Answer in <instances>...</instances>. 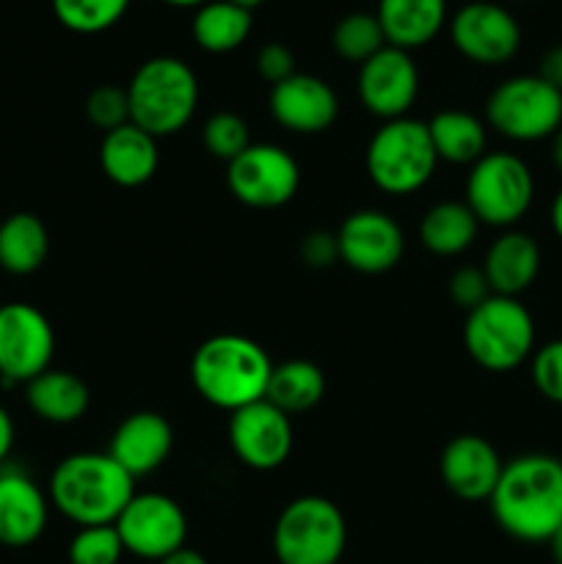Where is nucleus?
<instances>
[{"instance_id":"1","label":"nucleus","mask_w":562,"mask_h":564,"mask_svg":"<svg viewBox=\"0 0 562 564\" xmlns=\"http://www.w3.org/2000/svg\"><path fill=\"white\" fill-rule=\"evenodd\" d=\"M488 507L507 538L545 545L562 527V460L545 452L507 460Z\"/></svg>"},{"instance_id":"2","label":"nucleus","mask_w":562,"mask_h":564,"mask_svg":"<svg viewBox=\"0 0 562 564\" xmlns=\"http://www.w3.org/2000/svg\"><path fill=\"white\" fill-rule=\"evenodd\" d=\"M50 507L80 527H110L136 496V479L108 452H75L50 474Z\"/></svg>"},{"instance_id":"3","label":"nucleus","mask_w":562,"mask_h":564,"mask_svg":"<svg viewBox=\"0 0 562 564\" xmlns=\"http://www.w3.org/2000/svg\"><path fill=\"white\" fill-rule=\"evenodd\" d=\"M273 372L268 350L251 336L215 334L193 350L191 383L207 405L235 413L264 400Z\"/></svg>"},{"instance_id":"4","label":"nucleus","mask_w":562,"mask_h":564,"mask_svg":"<svg viewBox=\"0 0 562 564\" xmlns=\"http://www.w3.org/2000/svg\"><path fill=\"white\" fill-rule=\"evenodd\" d=\"M130 121L152 138H169L185 130L198 108V77L176 55L147 58L127 83Z\"/></svg>"},{"instance_id":"5","label":"nucleus","mask_w":562,"mask_h":564,"mask_svg":"<svg viewBox=\"0 0 562 564\" xmlns=\"http://www.w3.org/2000/svg\"><path fill=\"white\" fill-rule=\"evenodd\" d=\"M463 347L479 369L505 375L532 358L538 347L534 317L521 297L490 295L477 308L466 312Z\"/></svg>"},{"instance_id":"6","label":"nucleus","mask_w":562,"mask_h":564,"mask_svg":"<svg viewBox=\"0 0 562 564\" xmlns=\"http://www.w3.org/2000/svg\"><path fill=\"white\" fill-rule=\"evenodd\" d=\"M364 165L372 185L389 196H411L422 191L439 169L428 121L411 116L380 121L367 143Z\"/></svg>"},{"instance_id":"7","label":"nucleus","mask_w":562,"mask_h":564,"mask_svg":"<svg viewBox=\"0 0 562 564\" xmlns=\"http://www.w3.org/2000/svg\"><path fill=\"white\" fill-rule=\"evenodd\" d=\"M347 549V521L325 496H298L273 523L279 564H339Z\"/></svg>"},{"instance_id":"8","label":"nucleus","mask_w":562,"mask_h":564,"mask_svg":"<svg viewBox=\"0 0 562 564\" xmlns=\"http://www.w3.org/2000/svg\"><path fill=\"white\" fill-rule=\"evenodd\" d=\"M463 202L479 226L516 229L534 202L532 169L512 152H485L468 169Z\"/></svg>"},{"instance_id":"9","label":"nucleus","mask_w":562,"mask_h":564,"mask_svg":"<svg viewBox=\"0 0 562 564\" xmlns=\"http://www.w3.org/2000/svg\"><path fill=\"white\" fill-rule=\"evenodd\" d=\"M485 124L512 143L549 141L562 127V91L538 75L507 77L488 94Z\"/></svg>"},{"instance_id":"10","label":"nucleus","mask_w":562,"mask_h":564,"mask_svg":"<svg viewBox=\"0 0 562 564\" xmlns=\"http://www.w3.org/2000/svg\"><path fill=\"white\" fill-rule=\"evenodd\" d=\"M226 187L251 209H279L301 187V165L279 143H251L226 163Z\"/></svg>"},{"instance_id":"11","label":"nucleus","mask_w":562,"mask_h":564,"mask_svg":"<svg viewBox=\"0 0 562 564\" xmlns=\"http://www.w3.org/2000/svg\"><path fill=\"white\" fill-rule=\"evenodd\" d=\"M450 42L457 53L477 66H501L521 50L523 33L516 14L494 0L463 3L446 22Z\"/></svg>"},{"instance_id":"12","label":"nucleus","mask_w":562,"mask_h":564,"mask_svg":"<svg viewBox=\"0 0 562 564\" xmlns=\"http://www.w3.org/2000/svg\"><path fill=\"white\" fill-rule=\"evenodd\" d=\"M55 352V330L44 312L22 301L0 306V378L3 383H31L47 372Z\"/></svg>"},{"instance_id":"13","label":"nucleus","mask_w":562,"mask_h":564,"mask_svg":"<svg viewBox=\"0 0 562 564\" xmlns=\"http://www.w3.org/2000/svg\"><path fill=\"white\" fill-rule=\"evenodd\" d=\"M116 532L127 554L147 562H160L185 549L187 516L171 496L138 494L116 518Z\"/></svg>"},{"instance_id":"14","label":"nucleus","mask_w":562,"mask_h":564,"mask_svg":"<svg viewBox=\"0 0 562 564\" xmlns=\"http://www.w3.org/2000/svg\"><path fill=\"white\" fill-rule=\"evenodd\" d=\"M229 446L237 460L251 471H275L292 455L295 430L292 416L268 400L251 402L240 411L229 413Z\"/></svg>"},{"instance_id":"15","label":"nucleus","mask_w":562,"mask_h":564,"mask_svg":"<svg viewBox=\"0 0 562 564\" xmlns=\"http://www.w3.org/2000/svg\"><path fill=\"white\" fill-rule=\"evenodd\" d=\"M356 94L361 108L375 119L391 121L408 116L419 97V66L413 55L386 44L358 66Z\"/></svg>"},{"instance_id":"16","label":"nucleus","mask_w":562,"mask_h":564,"mask_svg":"<svg viewBox=\"0 0 562 564\" xmlns=\"http://www.w3.org/2000/svg\"><path fill=\"white\" fill-rule=\"evenodd\" d=\"M339 262L361 275H383L400 264L406 235L383 209H356L336 229Z\"/></svg>"},{"instance_id":"17","label":"nucleus","mask_w":562,"mask_h":564,"mask_svg":"<svg viewBox=\"0 0 562 564\" xmlns=\"http://www.w3.org/2000/svg\"><path fill=\"white\" fill-rule=\"evenodd\" d=\"M268 110L275 124L292 135H320L334 127L339 116V97L323 77L295 72L287 80L270 86Z\"/></svg>"},{"instance_id":"18","label":"nucleus","mask_w":562,"mask_h":564,"mask_svg":"<svg viewBox=\"0 0 562 564\" xmlns=\"http://www.w3.org/2000/svg\"><path fill=\"white\" fill-rule=\"evenodd\" d=\"M505 460L488 438L474 433L455 435L444 446L439 474L444 488L461 501H488L501 477Z\"/></svg>"},{"instance_id":"19","label":"nucleus","mask_w":562,"mask_h":564,"mask_svg":"<svg viewBox=\"0 0 562 564\" xmlns=\"http://www.w3.org/2000/svg\"><path fill=\"white\" fill-rule=\"evenodd\" d=\"M50 496L22 468L0 466V545L28 549L47 529Z\"/></svg>"},{"instance_id":"20","label":"nucleus","mask_w":562,"mask_h":564,"mask_svg":"<svg viewBox=\"0 0 562 564\" xmlns=\"http://www.w3.org/2000/svg\"><path fill=\"white\" fill-rule=\"evenodd\" d=\"M171 449H174V427L169 419L158 411H138L114 430L108 455L132 479H141L163 468Z\"/></svg>"},{"instance_id":"21","label":"nucleus","mask_w":562,"mask_h":564,"mask_svg":"<svg viewBox=\"0 0 562 564\" xmlns=\"http://www.w3.org/2000/svg\"><path fill=\"white\" fill-rule=\"evenodd\" d=\"M483 273L494 295L521 297L538 281L543 268V253L529 231L505 229L488 246L483 259Z\"/></svg>"},{"instance_id":"22","label":"nucleus","mask_w":562,"mask_h":564,"mask_svg":"<svg viewBox=\"0 0 562 564\" xmlns=\"http://www.w3.org/2000/svg\"><path fill=\"white\" fill-rule=\"evenodd\" d=\"M158 138L143 132L132 121L102 135V143H99V169H102V174L114 185L127 187V191L147 185L158 174Z\"/></svg>"},{"instance_id":"23","label":"nucleus","mask_w":562,"mask_h":564,"mask_svg":"<svg viewBox=\"0 0 562 564\" xmlns=\"http://www.w3.org/2000/svg\"><path fill=\"white\" fill-rule=\"evenodd\" d=\"M386 44L413 53L428 47L450 22L446 0H378L375 9Z\"/></svg>"},{"instance_id":"24","label":"nucleus","mask_w":562,"mask_h":564,"mask_svg":"<svg viewBox=\"0 0 562 564\" xmlns=\"http://www.w3.org/2000/svg\"><path fill=\"white\" fill-rule=\"evenodd\" d=\"M25 402L47 424H75L80 422L91 405V391L86 380L77 378L66 369H53L36 375L31 383H25Z\"/></svg>"},{"instance_id":"25","label":"nucleus","mask_w":562,"mask_h":564,"mask_svg":"<svg viewBox=\"0 0 562 564\" xmlns=\"http://www.w3.org/2000/svg\"><path fill=\"white\" fill-rule=\"evenodd\" d=\"M430 141H433L439 163L468 165L472 169L485 152H488V124L479 116L461 108L439 110L428 121Z\"/></svg>"},{"instance_id":"26","label":"nucleus","mask_w":562,"mask_h":564,"mask_svg":"<svg viewBox=\"0 0 562 564\" xmlns=\"http://www.w3.org/2000/svg\"><path fill=\"white\" fill-rule=\"evenodd\" d=\"M477 235V215L468 209L466 202H455V198L433 204L419 220V242L435 257H461L474 246Z\"/></svg>"},{"instance_id":"27","label":"nucleus","mask_w":562,"mask_h":564,"mask_svg":"<svg viewBox=\"0 0 562 564\" xmlns=\"http://www.w3.org/2000/svg\"><path fill=\"white\" fill-rule=\"evenodd\" d=\"M253 14L231 0H207L193 11L191 36L204 53L226 55L251 36Z\"/></svg>"},{"instance_id":"28","label":"nucleus","mask_w":562,"mask_h":564,"mask_svg":"<svg viewBox=\"0 0 562 564\" xmlns=\"http://www.w3.org/2000/svg\"><path fill=\"white\" fill-rule=\"evenodd\" d=\"M50 235L33 213H14L0 224V268L11 275H31L47 262Z\"/></svg>"},{"instance_id":"29","label":"nucleus","mask_w":562,"mask_h":564,"mask_svg":"<svg viewBox=\"0 0 562 564\" xmlns=\"http://www.w3.org/2000/svg\"><path fill=\"white\" fill-rule=\"evenodd\" d=\"M323 397L325 375L317 364L306 361V358H290V361L273 364L264 400L273 402L287 416L312 411V408L320 405Z\"/></svg>"},{"instance_id":"30","label":"nucleus","mask_w":562,"mask_h":564,"mask_svg":"<svg viewBox=\"0 0 562 564\" xmlns=\"http://www.w3.org/2000/svg\"><path fill=\"white\" fill-rule=\"evenodd\" d=\"M331 44L342 61L361 66L364 61H369L386 47V36L375 11L372 14L369 11H350V14L339 17V22L331 31Z\"/></svg>"},{"instance_id":"31","label":"nucleus","mask_w":562,"mask_h":564,"mask_svg":"<svg viewBox=\"0 0 562 564\" xmlns=\"http://www.w3.org/2000/svg\"><path fill=\"white\" fill-rule=\"evenodd\" d=\"M132 0H50L53 14L77 36H97L119 25Z\"/></svg>"},{"instance_id":"32","label":"nucleus","mask_w":562,"mask_h":564,"mask_svg":"<svg viewBox=\"0 0 562 564\" xmlns=\"http://www.w3.org/2000/svg\"><path fill=\"white\" fill-rule=\"evenodd\" d=\"M202 143L207 149L209 158L231 163L240 152L251 147V130H248L246 119L231 110H218L209 116L202 127Z\"/></svg>"},{"instance_id":"33","label":"nucleus","mask_w":562,"mask_h":564,"mask_svg":"<svg viewBox=\"0 0 562 564\" xmlns=\"http://www.w3.org/2000/svg\"><path fill=\"white\" fill-rule=\"evenodd\" d=\"M125 554V543L114 523L110 527H80L66 551L69 564H119Z\"/></svg>"},{"instance_id":"34","label":"nucleus","mask_w":562,"mask_h":564,"mask_svg":"<svg viewBox=\"0 0 562 564\" xmlns=\"http://www.w3.org/2000/svg\"><path fill=\"white\" fill-rule=\"evenodd\" d=\"M86 119L88 124L97 127V130L114 132L119 127L130 124V99H127V88L114 86V83H105V86H97L86 97Z\"/></svg>"},{"instance_id":"35","label":"nucleus","mask_w":562,"mask_h":564,"mask_svg":"<svg viewBox=\"0 0 562 564\" xmlns=\"http://www.w3.org/2000/svg\"><path fill=\"white\" fill-rule=\"evenodd\" d=\"M529 375L532 386L545 402L562 408V339H551L534 347L529 358Z\"/></svg>"},{"instance_id":"36","label":"nucleus","mask_w":562,"mask_h":564,"mask_svg":"<svg viewBox=\"0 0 562 564\" xmlns=\"http://www.w3.org/2000/svg\"><path fill=\"white\" fill-rule=\"evenodd\" d=\"M446 292H450V301L455 303L463 312H472L479 303L488 301L494 292H490L488 279H485L483 268H474V264H466V268H457L455 273L450 275V284H446Z\"/></svg>"},{"instance_id":"37","label":"nucleus","mask_w":562,"mask_h":564,"mask_svg":"<svg viewBox=\"0 0 562 564\" xmlns=\"http://www.w3.org/2000/svg\"><path fill=\"white\" fill-rule=\"evenodd\" d=\"M298 257L309 270H328L339 262V242H336V231L314 229L301 237L298 246Z\"/></svg>"},{"instance_id":"38","label":"nucleus","mask_w":562,"mask_h":564,"mask_svg":"<svg viewBox=\"0 0 562 564\" xmlns=\"http://www.w3.org/2000/svg\"><path fill=\"white\" fill-rule=\"evenodd\" d=\"M253 66H257V75L262 77L264 83L275 86V83L287 80V77L295 75V55L287 47L284 42H268L259 47L257 58H253Z\"/></svg>"},{"instance_id":"39","label":"nucleus","mask_w":562,"mask_h":564,"mask_svg":"<svg viewBox=\"0 0 562 564\" xmlns=\"http://www.w3.org/2000/svg\"><path fill=\"white\" fill-rule=\"evenodd\" d=\"M534 75L549 83V86H554L556 91H562V44H554V47L540 55Z\"/></svg>"},{"instance_id":"40","label":"nucleus","mask_w":562,"mask_h":564,"mask_svg":"<svg viewBox=\"0 0 562 564\" xmlns=\"http://www.w3.org/2000/svg\"><path fill=\"white\" fill-rule=\"evenodd\" d=\"M14 422H11V413L0 405V466H6L11 449H14Z\"/></svg>"},{"instance_id":"41","label":"nucleus","mask_w":562,"mask_h":564,"mask_svg":"<svg viewBox=\"0 0 562 564\" xmlns=\"http://www.w3.org/2000/svg\"><path fill=\"white\" fill-rule=\"evenodd\" d=\"M158 564H209L207 560H204V554H198V551H193V549H180V551H174V554L171 556H165V560H160Z\"/></svg>"},{"instance_id":"42","label":"nucleus","mask_w":562,"mask_h":564,"mask_svg":"<svg viewBox=\"0 0 562 564\" xmlns=\"http://www.w3.org/2000/svg\"><path fill=\"white\" fill-rule=\"evenodd\" d=\"M549 158H551V165H554L556 174L562 176V127L549 138Z\"/></svg>"},{"instance_id":"43","label":"nucleus","mask_w":562,"mask_h":564,"mask_svg":"<svg viewBox=\"0 0 562 564\" xmlns=\"http://www.w3.org/2000/svg\"><path fill=\"white\" fill-rule=\"evenodd\" d=\"M549 220H551V229H554L556 240H562V187H560V191H556L554 202H551Z\"/></svg>"},{"instance_id":"44","label":"nucleus","mask_w":562,"mask_h":564,"mask_svg":"<svg viewBox=\"0 0 562 564\" xmlns=\"http://www.w3.org/2000/svg\"><path fill=\"white\" fill-rule=\"evenodd\" d=\"M545 545H549L551 560H554V564H562V527L556 529L554 534H551V540Z\"/></svg>"},{"instance_id":"45","label":"nucleus","mask_w":562,"mask_h":564,"mask_svg":"<svg viewBox=\"0 0 562 564\" xmlns=\"http://www.w3.org/2000/svg\"><path fill=\"white\" fill-rule=\"evenodd\" d=\"M163 3L174 6V9H198V6H204L207 0H163Z\"/></svg>"},{"instance_id":"46","label":"nucleus","mask_w":562,"mask_h":564,"mask_svg":"<svg viewBox=\"0 0 562 564\" xmlns=\"http://www.w3.org/2000/svg\"><path fill=\"white\" fill-rule=\"evenodd\" d=\"M231 3L242 6V9H248V11H253V9H259V6H262L264 0H231Z\"/></svg>"}]
</instances>
